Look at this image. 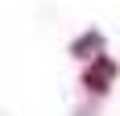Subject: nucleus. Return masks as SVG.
Wrapping results in <instances>:
<instances>
[{
    "label": "nucleus",
    "instance_id": "nucleus-1",
    "mask_svg": "<svg viewBox=\"0 0 120 116\" xmlns=\"http://www.w3.org/2000/svg\"><path fill=\"white\" fill-rule=\"evenodd\" d=\"M112 83H116V62H112L108 54L91 58V66H87V75H83V87H87V91H95V95H104Z\"/></svg>",
    "mask_w": 120,
    "mask_h": 116
},
{
    "label": "nucleus",
    "instance_id": "nucleus-2",
    "mask_svg": "<svg viewBox=\"0 0 120 116\" xmlns=\"http://www.w3.org/2000/svg\"><path fill=\"white\" fill-rule=\"evenodd\" d=\"M71 54H75V58H83V62L99 58V54H104V33H99V29H87V33L71 46Z\"/></svg>",
    "mask_w": 120,
    "mask_h": 116
}]
</instances>
